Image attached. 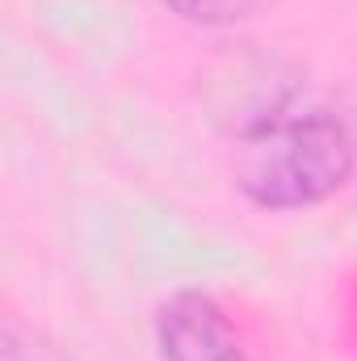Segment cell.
Returning a JSON list of instances; mask_svg holds the SVG:
<instances>
[{
	"mask_svg": "<svg viewBox=\"0 0 357 361\" xmlns=\"http://www.w3.org/2000/svg\"><path fill=\"white\" fill-rule=\"evenodd\" d=\"M357 173V139L332 109H290L236 139V189L269 214L337 197Z\"/></svg>",
	"mask_w": 357,
	"mask_h": 361,
	"instance_id": "obj_1",
	"label": "cell"
},
{
	"mask_svg": "<svg viewBox=\"0 0 357 361\" xmlns=\"http://www.w3.org/2000/svg\"><path fill=\"white\" fill-rule=\"evenodd\" d=\"M160 361H248L244 336L227 307L198 286L173 290L152 319Z\"/></svg>",
	"mask_w": 357,
	"mask_h": 361,
	"instance_id": "obj_2",
	"label": "cell"
},
{
	"mask_svg": "<svg viewBox=\"0 0 357 361\" xmlns=\"http://www.w3.org/2000/svg\"><path fill=\"white\" fill-rule=\"evenodd\" d=\"M0 361H72V357L51 332H42L38 324L8 311L4 324H0Z\"/></svg>",
	"mask_w": 357,
	"mask_h": 361,
	"instance_id": "obj_3",
	"label": "cell"
},
{
	"mask_svg": "<svg viewBox=\"0 0 357 361\" xmlns=\"http://www.w3.org/2000/svg\"><path fill=\"white\" fill-rule=\"evenodd\" d=\"M160 4L193 30H236L265 0H160Z\"/></svg>",
	"mask_w": 357,
	"mask_h": 361,
	"instance_id": "obj_4",
	"label": "cell"
}]
</instances>
